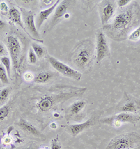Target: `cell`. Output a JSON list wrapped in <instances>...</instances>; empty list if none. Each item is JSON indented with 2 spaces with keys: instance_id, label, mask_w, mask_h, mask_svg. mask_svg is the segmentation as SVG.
Returning <instances> with one entry per match:
<instances>
[{
  "instance_id": "cell-1",
  "label": "cell",
  "mask_w": 140,
  "mask_h": 149,
  "mask_svg": "<svg viewBox=\"0 0 140 149\" xmlns=\"http://www.w3.org/2000/svg\"><path fill=\"white\" fill-rule=\"evenodd\" d=\"M140 23V6L134 1L127 8H123L113 18L109 25L110 35L116 41H123L130 31Z\"/></svg>"
},
{
  "instance_id": "cell-2",
  "label": "cell",
  "mask_w": 140,
  "mask_h": 149,
  "mask_svg": "<svg viewBox=\"0 0 140 149\" xmlns=\"http://www.w3.org/2000/svg\"><path fill=\"white\" fill-rule=\"evenodd\" d=\"M140 146V134L136 132L123 133L114 137L105 149H131Z\"/></svg>"
},
{
  "instance_id": "cell-3",
  "label": "cell",
  "mask_w": 140,
  "mask_h": 149,
  "mask_svg": "<svg viewBox=\"0 0 140 149\" xmlns=\"http://www.w3.org/2000/svg\"><path fill=\"white\" fill-rule=\"evenodd\" d=\"M140 121V114L131 113H119L117 115L107 118L102 119V123L111 125L115 127H119L122 123H128L131 124H136Z\"/></svg>"
},
{
  "instance_id": "cell-4",
  "label": "cell",
  "mask_w": 140,
  "mask_h": 149,
  "mask_svg": "<svg viewBox=\"0 0 140 149\" xmlns=\"http://www.w3.org/2000/svg\"><path fill=\"white\" fill-rule=\"evenodd\" d=\"M48 61H49L52 67L55 70L60 73L62 75H63L64 77L70 78V79H74L76 81H80L82 78V74L81 72L75 70L66 64L60 62L58 59L53 58L52 56H49L48 57Z\"/></svg>"
},
{
  "instance_id": "cell-5",
  "label": "cell",
  "mask_w": 140,
  "mask_h": 149,
  "mask_svg": "<svg viewBox=\"0 0 140 149\" xmlns=\"http://www.w3.org/2000/svg\"><path fill=\"white\" fill-rule=\"evenodd\" d=\"M110 56V50L107 36L102 29H98L96 35V62H101Z\"/></svg>"
},
{
  "instance_id": "cell-6",
  "label": "cell",
  "mask_w": 140,
  "mask_h": 149,
  "mask_svg": "<svg viewBox=\"0 0 140 149\" xmlns=\"http://www.w3.org/2000/svg\"><path fill=\"white\" fill-rule=\"evenodd\" d=\"M92 57V46L91 44H82L76 51L74 62L79 68L85 69L88 65Z\"/></svg>"
},
{
  "instance_id": "cell-7",
  "label": "cell",
  "mask_w": 140,
  "mask_h": 149,
  "mask_svg": "<svg viewBox=\"0 0 140 149\" xmlns=\"http://www.w3.org/2000/svg\"><path fill=\"white\" fill-rule=\"evenodd\" d=\"M118 111L120 113H137L140 111V99L131 96L127 93H124L122 101L120 102L118 107Z\"/></svg>"
},
{
  "instance_id": "cell-8",
  "label": "cell",
  "mask_w": 140,
  "mask_h": 149,
  "mask_svg": "<svg viewBox=\"0 0 140 149\" xmlns=\"http://www.w3.org/2000/svg\"><path fill=\"white\" fill-rule=\"evenodd\" d=\"M7 47L9 51L13 68L18 70L20 67V57L21 53V46L18 39L15 36H8L7 37Z\"/></svg>"
},
{
  "instance_id": "cell-9",
  "label": "cell",
  "mask_w": 140,
  "mask_h": 149,
  "mask_svg": "<svg viewBox=\"0 0 140 149\" xmlns=\"http://www.w3.org/2000/svg\"><path fill=\"white\" fill-rule=\"evenodd\" d=\"M116 1H103L100 5V14L103 27L108 25L109 22L114 17L116 9Z\"/></svg>"
},
{
  "instance_id": "cell-10",
  "label": "cell",
  "mask_w": 140,
  "mask_h": 149,
  "mask_svg": "<svg viewBox=\"0 0 140 149\" xmlns=\"http://www.w3.org/2000/svg\"><path fill=\"white\" fill-rule=\"evenodd\" d=\"M23 13L24 23L28 32L34 37V39L38 41H42L40 40V34H39L38 29L36 26V21L34 20V15L32 11H24L22 10Z\"/></svg>"
},
{
  "instance_id": "cell-11",
  "label": "cell",
  "mask_w": 140,
  "mask_h": 149,
  "mask_svg": "<svg viewBox=\"0 0 140 149\" xmlns=\"http://www.w3.org/2000/svg\"><path fill=\"white\" fill-rule=\"evenodd\" d=\"M18 125L20 129L23 132H25L26 134L34 136V137L39 139L42 140V141L46 140V136L43 133L40 132V131L35 126L31 124L28 121L21 118L19 120Z\"/></svg>"
},
{
  "instance_id": "cell-12",
  "label": "cell",
  "mask_w": 140,
  "mask_h": 149,
  "mask_svg": "<svg viewBox=\"0 0 140 149\" xmlns=\"http://www.w3.org/2000/svg\"><path fill=\"white\" fill-rule=\"evenodd\" d=\"M94 124L95 118H91L88 119L86 122L82 123L74 124L68 126L67 128V132L74 137V136H77V135H79L82 132L92 127Z\"/></svg>"
},
{
  "instance_id": "cell-13",
  "label": "cell",
  "mask_w": 140,
  "mask_h": 149,
  "mask_svg": "<svg viewBox=\"0 0 140 149\" xmlns=\"http://www.w3.org/2000/svg\"><path fill=\"white\" fill-rule=\"evenodd\" d=\"M60 0H57V1H55L54 4H52L49 8H46V9L42 10V11L39 12L37 18V20H36V26H37V29L40 28L41 26L43 25L45 20L53 13V11H55L58 5L60 4Z\"/></svg>"
},
{
  "instance_id": "cell-14",
  "label": "cell",
  "mask_w": 140,
  "mask_h": 149,
  "mask_svg": "<svg viewBox=\"0 0 140 149\" xmlns=\"http://www.w3.org/2000/svg\"><path fill=\"white\" fill-rule=\"evenodd\" d=\"M70 1H66V0L60 1V4L58 5V6L55 10V13L53 15V19H52V24L53 25L56 23L62 17L65 16V15L67 13L69 6H70Z\"/></svg>"
},
{
  "instance_id": "cell-15",
  "label": "cell",
  "mask_w": 140,
  "mask_h": 149,
  "mask_svg": "<svg viewBox=\"0 0 140 149\" xmlns=\"http://www.w3.org/2000/svg\"><path fill=\"white\" fill-rule=\"evenodd\" d=\"M8 15H9L10 20L13 23L20 26L24 30H26V28L25 27V25H24V23L22 22L21 18V13H20V12L16 8L12 7L10 8L9 11H8Z\"/></svg>"
},
{
  "instance_id": "cell-16",
  "label": "cell",
  "mask_w": 140,
  "mask_h": 149,
  "mask_svg": "<svg viewBox=\"0 0 140 149\" xmlns=\"http://www.w3.org/2000/svg\"><path fill=\"white\" fill-rule=\"evenodd\" d=\"M86 105V102L84 100H78V101L74 102L68 109V116H77Z\"/></svg>"
},
{
  "instance_id": "cell-17",
  "label": "cell",
  "mask_w": 140,
  "mask_h": 149,
  "mask_svg": "<svg viewBox=\"0 0 140 149\" xmlns=\"http://www.w3.org/2000/svg\"><path fill=\"white\" fill-rule=\"evenodd\" d=\"M53 75L50 72H42L39 73L34 77V81L37 84H46L53 78Z\"/></svg>"
},
{
  "instance_id": "cell-18",
  "label": "cell",
  "mask_w": 140,
  "mask_h": 149,
  "mask_svg": "<svg viewBox=\"0 0 140 149\" xmlns=\"http://www.w3.org/2000/svg\"><path fill=\"white\" fill-rule=\"evenodd\" d=\"M10 92L11 90L8 88H5L0 91V107H2L5 102L7 101Z\"/></svg>"
},
{
  "instance_id": "cell-19",
  "label": "cell",
  "mask_w": 140,
  "mask_h": 149,
  "mask_svg": "<svg viewBox=\"0 0 140 149\" xmlns=\"http://www.w3.org/2000/svg\"><path fill=\"white\" fill-rule=\"evenodd\" d=\"M32 48L33 49L34 52L35 53V54L37 55V56L39 58H41L44 56L45 55L44 48L41 46H40V45L36 44V43H32Z\"/></svg>"
},
{
  "instance_id": "cell-20",
  "label": "cell",
  "mask_w": 140,
  "mask_h": 149,
  "mask_svg": "<svg viewBox=\"0 0 140 149\" xmlns=\"http://www.w3.org/2000/svg\"><path fill=\"white\" fill-rule=\"evenodd\" d=\"M0 81L4 84H9L7 72L2 65H0Z\"/></svg>"
},
{
  "instance_id": "cell-21",
  "label": "cell",
  "mask_w": 140,
  "mask_h": 149,
  "mask_svg": "<svg viewBox=\"0 0 140 149\" xmlns=\"http://www.w3.org/2000/svg\"><path fill=\"white\" fill-rule=\"evenodd\" d=\"M127 39L130 41H137L140 39V27H137L134 30L132 31L127 36Z\"/></svg>"
},
{
  "instance_id": "cell-22",
  "label": "cell",
  "mask_w": 140,
  "mask_h": 149,
  "mask_svg": "<svg viewBox=\"0 0 140 149\" xmlns=\"http://www.w3.org/2000/svg\"><path fill=\"white\" fill-rule=\"evenodd\" d=\"M1 62L6 69L8 77H11V60L8 57L4 56L1 58Z\"/></svg>"
},
{
  "instance_id": "cell-23",
  "label": "cell",
  "mask_w": 140,
  "mask_h": 149,
  "mask_svg": "<svg viewBox=\"0 0 140 149\" xmlns=\"http://www.w3.org/2000/svg\"><path fill=\"white\" fill-rule=\"evenodd\" d=\"M10 108L8 105H4L0 107V120H4L9 113Z\"/></svg>"
},
{
  "instance_id": "cell-24",
  "label": "cell",
  "mask_w": 140,
  "mask_h": 149,
  "mask_svg": "<svg viewBox=\"0 0 140 149\" xmlns=\"http://www.w3.org/2000/svg\"><path fill=\"white\" fill-rule=\"evenodd\" d=\"M28 60L30 64H35L37 61V55L35 54L32 48H30L28 52Z\"/></svg>"
},
{
  "instance_id": "cell-25",
  "label": "cell",
  "mask_w": 140,
  "mask_h": 149,
  "mask_svg": "<svg viewBox=\"0 0 140 149\" xmlns=\"http://www.w3.org/2000/svg\"><path fill=\"white\" fill-rule=\"evenodd\" d=\"M51 149H62V144L58 137H55L51 140Z\"/></svg>"
},
{
  "instance_id": "cell-26",
  "label": "cell",
  "mask_w": 140,
  "mask_h": 149,
  "mask_svg": "<svg viewBox=\"0 0 140 149\" xmlns=\"http://www.w3.org/2000/svg\"><path fill=\"white\" fill-rule=\"evenodd\" d=\"M0 11L2 13H8V11H9V8H8V4L5 1L0 2Z\"/></svg>"
},
{
  "instance_id": "cell-27",
  "label": "cell",
  "mask_w": 140,
  "mask_h": 149,
  "mask_svg": "<svg viewBox=\"0 0 140 149\" xmlns=\"http://www.w3.org/2000/svg\"><path fill=\"white\" fill-rule=\"evenodd\" d=\"M130 2V0H118V1H116V4L118 5L119 7L123 8Z\"/></svg>"
},
{
  "instance_id": "cell-28",
  "label": "cell",
  "mask_w": 140,
  "mask_h": 149,
  "mask_svg": "<svg viewBox=\"0 0 140 149\" xmlns=\"http://www.w3.org/2000/svg\"><path fill=\"white\" fill-rule=\"evenodd\" d=\"M19 149H39V146L37 144L34 143H30V144H27L26 146H24L21 147Z\"/></svg>"
},
{
  "instance_id": "cell-29",
  "label": "cell",
  "mask_w": 140,
  "mask_h": 149,
  "mask_svg": "<svg viewBox=\"0 0 140 149\" xmlns=\"http://www.w3.org/2000/svg\"><path fill=\"white\" fill-rule=\"evenodd\" d=\"M24 78H25V79L26 81H31V79L33 78V77H32V74H31V73L27 72L25 74V75H24Z\"/></svg>"
},
{
  "instance_id": "cell-30",
  "label": "cell",
  "mask_w": 140,
  "mask_h": 149,
  "mask_svg": "<svg viewBox=\"0 0 140 149\" xmlns=\"http://www.w3.org/2000/svg\"><path fill=\"white\" fill-rule=\"evenodd\" d=\"M5 54H6V51H5L4 45L0 44V55Z\"/></svg>"
},
{
  "instance_id": "cell-31",
  "label": "cell",
  "mask_w": 140,
  "mask_h": 149,
  "mask_svg": "<svg viewBox=\"0 0 140 149\" xmlns=\"http://www.w3.org/2000/svg\"><path fill=\"white\" fill-rule=\"evenodd\" d=\"M5 26H6V23L3 20H0V29L4 28Z\"/></svg>"
},
{
  "instance_id": "cell-32",
  "label": "cell",
  "mask_w": 140,
  "mask_h": 149,
  "mask_svg": "<svg viewBox=\"0 0 140 149\" xmlns=\"http://www.w3.org/2000/svg\"><path fill=\"white\" fill-rule=\"evenodd\" d=\"M131 149H140V146L138 147H136V148H131Z\"/></svg>"
}]
</instances>
